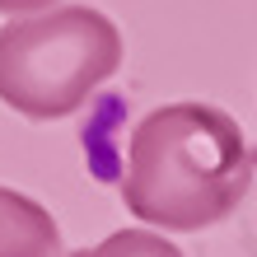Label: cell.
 Here are the masks:
<instances>
[{
	"label": "cell",
	"mask_w": 257,
	"mask_h": 257,
	"mask_svg": "<svg viewBox=\"0 0 257 257\" xmlns=\"http://www.w3.org/2000/svg\"><path fill=\"white\" fill-rule=\"evenodd\" d=\"M243 126L215 103H164L126 141L122 201L136 220L169 234L220 224L252 187Z\"/></svg>",
	"instance_id": "cell-1"
},
{
	"label": "cell",
	"mask_w": 257,
	"mask_h": 257,
	"mask_svg": "<svg viewBox=\"0 0 257 257\" xmlns=\"http://www.w3.org/2000/svg\"><path fill=\"white\" fill-rule=\"evenodd\" d=\"M47 5H56V0H0V14L14 19V14H33V10H47Z\"/></svg>",
	"instance_id": "cell-5"
},
{
	"label": "cell",
	"mask_w": 257,
	"mask_h": 257,
	"mask_svg": "<svg viewBox=\"0 0 257 257\" xmlns=\"http://www.w3.org/2000/svg\"><path fill=\"white\" fill-rule=\"evenodd\" d=\"M70 257H183V252H178V243H169L155 229H112L103 243L80 248Z\"/></svg>",
	"instance_id": "cell-4"
},
{
	"label": "cell",
	"mask_w": 257,
	"mask_h": 257,
	"mask_svg": "<svg viewBox=\"0 0 257 257\" xmlns=\"http://www.w3.org/2000/svg\"><path fill=\"white\" fill-rule=\"evenodd\" d=\"M122 70V33L94 5H47L0 28V103L33 122L80 112Z\"/></svg>",
	"instance_id": "cell-2"
},
{
	"label": "cell",
	"mask_w": 257,
	"mask_h": 257,
	"mask_svg": "<svg viewBox=\"0 0 257 257\" xmlns=\"http://www.w3.org/2000/svg\"><path fill=\"white\" fill-rule=\"evenodd\" d=\"M0 257H61L56 215L14 187H0Z\"/></svg>",
	"instance_id": "cell-3"
},
{
	"label": "cell",
	"mask_w": 257,
	"mask_h": 257,
	"mask_svg": "<svg viewBox=\"0 0 257 257\" xmlns=\"http://www.w3.org/2000/svg\"><path fill=\"white\" fill-rule=\"evenodd\" d=\"M252 164H257V155H252Z\"/></svg>",
	"instance_id": "cell-6"
}]
</instances>
